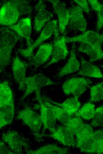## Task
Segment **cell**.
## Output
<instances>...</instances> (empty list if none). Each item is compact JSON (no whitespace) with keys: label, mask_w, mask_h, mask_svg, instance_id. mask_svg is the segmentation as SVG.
Instances as JSON below:
<instances>
[{"label":"cell","mask_w":103,"mask_h":154,"mask_svg":"<svg viewBox=\"0 0 103 154\" xmlns=\"http://www.w3.org/2000/svg\"><path fill=\"white\" fill-rule=\"evenodd\" d=\"M102 42L101 35L96 33L80 44L78 50L86 54L91 62L103 59V51L101 47Z\"/></svg>","instance_id":"obj_5"},{"label":"cell","mask_w":103,"mask_h":154,"mask_svg":"<svg viewBox=\"0 0 103 154\" xmlns=\"http://www.w3.org/2000/svg\"><path fill=\"white\" fill-rule=\"evenodd\" d=\"M74 1L87 14L89 13V9L88 1L86 0H74Z\"/></svg>","instance_id":"obj_29"},{"label":"cell","mask_w":103,"mask_h":154,"mask_svg":"<svg viewBox=\"0 0 103 154\" xmlns=\"http://www.w3.org/2000/svg\"><path fill=\"white\" fill-rule=\"evenodd\" d=\"M74 135L69 128L63 125L57 127L49 134H44L43 136L52 138L65 146L75 147L76 142Z\"/></svg>","instance_id":"obj_12"},{"label":"cell","mask_w":103,"mask_h":154,"mask_svg":"<svg viewBox=\"0 0 103 154\" xmlns=\"http://www.w3.org/2000/svg\"><path fill=\"white\" fill-rule=\"evenodd\" d=\"M95 106L91 101L84 104L75 114L76 117H81L86 120L92 119L94 116Z\"/></svg>","instance_id":"obj_24"},{"label":"cell","mask_w":103,"mask_h":154,"mask_svg":"<svg viewBox=\"0 0 103 154\" xmlns=\"http://www.w3.org/2000/svg\"><path fill=\"white\" fill-rule=\"evenodd\" d=\"M42 99L44 104L51 110L56 119L64 125L66 126L72 118V116L61 107Z\"/></svg>","instance_id":"obj_22"},{"label":"cell","mask_w":103,"mask_h":154,"mask_svg":"<svg viewBox=\"0 0 103 154\" xmlns=\"http://www.w3.org/2000/svg\"><path fill=\"white\" fill-rule=\"evenodd\" d=\"M24 84L25 89L24 94L21 98V100H24L31 93L40 91L41 88L56 85L57 83L44 75L39 73L26 77L24 81Z\"/></svg>","instance_id":"obj_7"},{"label":"cell","mask_w":103,"mask_h":154,"mask_svg":"<svg viewBox=\"0 0 103 154\" xmlns=\"http://www.w3.org/2000/svg\"><path fill=\"white\" fill-rule=\"evenodd\" d=\"M90 125L92 127L103 126V106L98 107L95 110Z\"/></svg>","instance_id":"obj_27"},{"label":"cell","mask_w":103,"mask_h":154,"mask_svg":"<svg viewBox=\"0 0 103 154\" xmlns=\"http://www.w3.org/2000/svg\"><path fill=\"white\" fill-rule=\"evenodd\" d=\"M101 37L102 42H103V33L102 35H101Z\"/></svg>","instance_id":"obj_32"},{"label":"cell","mask_w":103,"mask_h":154,"mask_svg":"<svg viewBox=\"0 0 103 154\" xmlns=\"http://www.w3.org/2000/svg\"><path fill=\"white\" fill-rule=\"evenodd\" d=\"M35 93L36 98L39 104L40 115L43 125L41 134L42 136L46 129H49L51 132L55 129L57 119L51 110L44 103L40 94V91Z\"/></svg>","instance_id":"obj_13"},{"label":"cell","mask_w":103,"mask_h":154,"mask_svg":"<svg viewBox=\"0 0 103 154\" xmlns=\"http://www.w3.org/2000/svg\"><path fill=\"white\" fill-rule=\"evenodd\" d=\"M58 29L54 32V43L50 61L45 66V68L57 63L65 58L68 53L66 46V37L64 35L60 36Z\"/></svg>","instance_id":"obj_10"},{"label":"cell","mask_w":103,"mask_h":154,"mask_svg":"<svg viewBox=\"0 0 103 154\" xmlns=\"http://www.w3.org/2000/svg\"><path fill=\"white\" fill-rule=\"evenodd\" d=\"M25 153L28 154H65L68 153V150L54 144H50L42 146L37 150H28Z\"/></svg>","instance_id":"obj_23"},{"label":"cell","mask_w":103,"mask_h":154,"mask_svg":"<svg viewBox=\"0 0 103 154\" xmlns=\"http://www.w3.org/2000/svg\"><path fill=\"white\" fill-rule=\"evenodd\" d=\"M35 15L34 27L36 31L38 32L46 22L53 17L52 13L48 10L44 1H38L35 6Z\"/></svg>","instance_id":"obj_14"},{"label":"cell","mask_w":103,"mask_h":154,"mask_svg":"<svg viewBox=\"0 0 103 154\" xmlns=\"http://www.w3.org/2000/svg\"><path fill=\"white\" fill-rule=\"evenodd\" d=\"M43 99L63 108L68 114L72 116L75 114L80 109L81 103L78 99L74 97L66 100L62 103L55 102L49 98L41 96Z\"/></svg>","instance_id":"obj_20"},{"label":"cell","mask_w":103,"mask_h":154,"mask_svg":"<svg viewBox=\"0 0 103 154\" xmlns=\"http://www.w3.org/2000/svg\"><path fill=\"white\" fill-rule=\"evenodd\" d=\"M101 67L103 68V64L101 65Z\"/></svg>","instance_id":"obj_33"},{"label":"cell","mask_w":103,"mask_h":154,"mask_svg":"<svg viewBox=\"0 0 103 154\" xmlns=\"http://www.w3.org/2000/svg\"><path fill=\"white\" fill-rule=\"evenodd\" d=\"M90 96V100L91 102L103 100V81L91 87Z\"/></svg>","instance_id":"obj_25"},{"label":"cell","mask_w":103,"mask_h":154,"mask_svg":"<svg viewBox=\"0 0 103 154\" xmlns=\"http://www.w3.org/2000/svg\"><path fill=\"white\" fill-rule=\"evenodd\" d=\"M29 65V63L21 60L17 54L13 58L12 66L13 76L18 84L20 90L24 91L25 89L24 81L26 77L27 69Z\"/></svg>","instance_id":"obj_15"},{"label":"cell","mask_w":103,"mask_h":154,"mask_svg":"<svg viewBox=\"0 0 103 154\" xmlns=\"http://www.w3.org/2000/svg\"><path fill=\"white\" fill-rule=\"evenodd\" d=\"M78 74L90 77L103 78V75L99 68L83 57L81 58L80 67Z\"/></svg>","instance_id":"obj_19"},{"label":"cell","mask_w":103,"mask_h":154,"mask_svg":"<svg viewBox=\"0 0 103 154\" xmlns=\"http://www.w3.org/2000/svg\"><path fill=\"white\" fill-rule=\"evenodd\" d=\"M92 138L95 145V153L103 154V129L94 131Z\"/></svg>","instance_id":"obj_26"},{"label":"cell","mask_w":103,"mask_h":154,"mask_svg":"<svg viewBox=\"0 0 103 154\" xmlns=\"http://www.w3.org/2000/svg\"><path fill=\"white\" fill-rule=\"evenodd\" d=\"M0 154H14L5 145V143L3 141H0Z\"/></svg>","instance_id":"obj_31"},{"label":"cell","mask_w":103,"mask_h":154,"mask_svg":"<svg viewBox=\"0 0 103 154\" xmlns=\"http://www.w3.org/2000/svg\"><path fill=\"white\" fill-rule=\"evenodd\" d=\"M17 118L30 128L37 141H42V136L40 131L43 123L40 115L34 111L30 106L26 105L19 112Z\"/></svg>","instance_id":"obj_4"},{"label":"cell","mask_w":103,"mask_h":154,"mask_svg":"<svg viewBox=\"0 0 103 154\" xmlns=\"http://www.w3.org/2000/svg\"><path fill=\"white\" fill-rule=\"evenodd\" d=\"M53 44L46 43L41 44L30 62L29 65H32L35 68L43 64L48 60L52 54Z\"/></svg>","instance_id":"obj_18"},{"label":"cell","mask_w":103,"mask_h":154,"mask_svg":"<svg viewBox=\"0 0 103 154\" xmlns=\"http://www.w3.org/2000/svg\"><path fill=\"white\" fill-rule=\"evenodd\" d=\"M57 20H52L44 26L39 37L31 46L25 49H18V51L23 57L30 61L33 56L34 50L43 41L49 38L57 29Z\"/></svg>","instance_id":"obj_8"},{"label":"cell","mask_w":103,"mask_h":154,"mask_svg":"<svg viewBox=\"0 0 103 154\" xmlns=\"http://www.w3.org/2000/svg\"><path fill=\"white\" fill-rule=\"evenodd\" d=\"M32 9L25 0H12L3 2L0 9V23L4 25L15 24L23 16H30Z\"/></svg>","instance_id":"obj_1"},{"label":"cell","mask_w":103,"mask_h":154,"mask_svg":"<svg viewBox=\"0 0 103 154\" xmlns=\"http://www.w3.org/2000/svg\"><path fill=\"white\" fill-rule=\"evenodd\" d=\"M88 78L84 77L72 78L65 81L62 85L64 93L66 95L72 94L78 99L92 83Z\"/></svg>","instance_id":"obj_9"},{"label":"cell","mask_w":103,"mask_h":154,"mask_svg":"<svg viewBox=\"0 0 103 154\" xmlns=\"http://www.w3.org/2000/svg\"><path fill=\"white\" fill-rule=\"evenodd\" d=\"M8 27L15 32L19 36L26 40L27 47L31 46L33 43L30 38L31 27L30 18L26 17L22 19L16 24L8 26Z\"/></svg>","instance_id":"obj_17"},{"label":"cell","mask_w":103,"mask_h":154,"mask_svg":"<svg viewBox=\"0 0 103 154\" xmlns=\"http://www.w3.org/2000/svg\"><path fill=\"white\" fill-rule=\"evenodd\" d=\"M102 4V6L101 9L97 13V20L96 28L97 31L103 27V3Z\"/></svg>","instance_id":"obj_28"},{"label":"cell","mask_w":103,"mask_h":154,"mask_svg":"<svg viewBox=\"0 0 103 154\" xmlns=\"http://www.w3.org/2000/svg\"><path fill=\"white\" fill-rule=\"evenodd\" d=\"M88 2L92 9L97 12H99L102 8V4L96 0H88Z\"/></svg>","instance_id":"obj_30"},{"label":"cell","mask_w":103,"mask_h":154,"mask_svg":"<svg viewBox=\"0 0 103 154\" xmlns=\"http://www.w3.org/2000/svg\"><path fill=\"white\" fill-rule=\"evenodd\" d=\"M1 139L14 154H22L24 151L30 150L27 139L15 131L9 130L3 133Z\"/></svg>","instance_id":"obj_6"},{"label":"cell","mask_w":103,"mask_h":154,"mask_svg":"<svg viewBox=\"0 0 103 154\" xmlns=\"http://www.w3.org/2000/svg\"><path fill=\"white\" fill-rule=\"evenodd\" d=\"M14 98L12 90L7 81L0 84V128L10 124L15 113Z\"/></svg>","instance_id":"obj_3"},{"label":"cell","mask_w":103,"mask_h":154,"mask_svg":"<svg viewBox=\"0 0 103 154\" xmlns=\"http://www.w3.org/2000/svg\"><path fill=\"white\" fill-rule=\"evenodd\" d=\"M52 4L53 8L58 16L59 31L63 34L65 33L69 23L70 15L65 3L59 0H49Z\"/></svg>","instance_id":"obj_16"},{"label":"cell","mask_w":103,"mask_h":154,"mask_svg":"<svg viewBox=\"0 0 103 154\" xmlns=\"http://www.w3.org/2000/svg\"><path fill=\"white\" fill-rule=\"evenodd\" d=\"M70 18L68 26L73 30L83 33L87 26L86 20L84 16L83 10L78 5H72L68 9Z\"/></svg>","instance_id":"obj_11"},{"label":"cell","mask_w":103,"mask_h":154,"mask_svg":"<svg viewBox=\"0 0 103 154\" xmlns=\"http://www.w3.org/2000/svg\"><path fill=\"white\" fill-rule=\"evenodd\" d=\"M0 70L3 71L10 63L12 49L17 43L22 38L8 27L0 28Z\"/></svg>","instance_id":"obj_2"},{"label":"cell","mask_w":103,"mask_h":154,"mask_svg":"<svg viewBox=\"0 0 103 154\" xmlns=\"http://www.w3.org/2000/svg\"><path fill=\"white\" fill-rule=\"evenodd\" d=\"M75 49V46L73 45L69 59L65 65L59 71L58 76L62 77L79 70L80 64L77 58Z\"/></svg>","instance_id":"obj_21"}]
</instances>
